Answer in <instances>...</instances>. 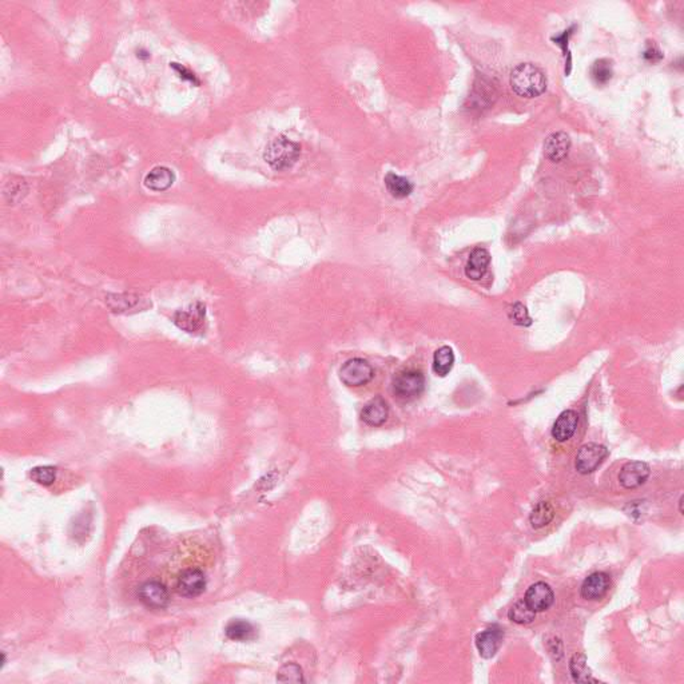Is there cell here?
<instances>
[{
    "label": "cell",
    "mask_w": 684,
    "mask_h": 684,
    "mask_svg": "<svg viewBox=\"0 0 684 684\" xmlns=\"http://www.w3.org/2000/svg\"><path fill=\"white\" fill-rule=\"evenodd\" d=\"M491 264V254L487 249L476 248L469 254L468 262L465 265V276L472 281H480L487 274L488 266Z\"/></svg>",
    "instance_id": "cell-16"
},
{
    "label": "cell",
    "mask_w": 684,
    "mask_h": 684,
    "mask_svg": "<svg viewBox=\"0 0 684 684\" xmlns=\"http://www.w3.org/2000/svg\"><path fill=\"white\" fill-rule=\"evenodd\" d=\"M138 598L147 608L163 610L170 603V592L163 583L149 580L138 589Z\"/></svg>",
    "instance_id": "cell-6"
},
{
    "label": "cell",
    "mask_w": 684,
    "mask_h": 684,
    "mask_svg": "<svg viewBox=\"0 0 684 684\" xmlns=\"http://www.w3.org/2000/svg\"><path fill=\"white\" fill-rule=\"evenodd\" d=\"M30 476H31L33 481H35L36 484H40L43 487H50V485L54 484V481L57 479V469L54 467H50V465L36 467L31 470Z\"/></svg>",
    "instance_id": "cell-28"
},
{
    "label": "cell",
    "mask_w": 684,
    "mask_h": 684,
    "mask_svg": "<svg viewBox=\"0 0 684 684\" xmlns=\"http://www.w3.org/2000/svg\"><path fill=\"white\" fill-rule=\"evenodd\" d=\"M679 512L680 515H683V496L679 499Z\"/></svg>",
    "instance_id": "cell-34"
},
{
    "label": "cell",
    "mask_w": 684,
    "mask_h": 684,
    "mask_svg": "<svg viewBox=\"0 0 684 684\" xmlns=\"http://www.w3.org/2000/svg\"><path fill=\"white\" fill-rule=\"evenodd\" d=\"M577 424H579V416L576 412L571 409L564 410L553 424V439L559 443L568 441L576 432Z\"/></svg>",
    "instance_id": "cell-17"
},
{
    "label": "cell",
    "mask_w": 684,
    "mask_h": 684,
    "mask_svg": "<svg viewBox=\"0 0 684 684\" xmlns=\"http://www.w3.org/2000/svg\"><path fill=\"white\" fill-rule=\"evenodd\" d=\"M569 671L577 683H589L596 682L592 678V671L587 663V656L584 654H575L569 661Z\"/></svg>",
    "instance_id": "cell-20"
},
{
    "label": "cell",
    "mask_w": 684,
    "mask_h": 684,
    "mask_svg": "<svg viewBox=\"0 0 684 684\" xmlns=\"http://www.w3.org/2000/svg\"><path fill=\"white\" fill-rule=\"evenodd\" d=\"M175 589L180 596L194 599L201 596L206 589V576L201 569H185L177 579Z\"/></svg>",
    "instance_id": "cell-7"
},
{
    "label": "cell",
    "mask_w": 684,
    "mask_h": 684,
    "mask_svg": "<svg viewBox=\"0 0 684 684\" xmlns=\"http://www.w3.org/2000/svg\"><path fill=\"white\" fill-rule=\"evenodd\" d=\"M27 183H25V180L24 178H21V177H10V180H7L4 183V187H3V195L4 198L7 199V202L10 204H15L16 202H19L21 199H23L27 194Z\"/></svg>",
    "instance_id": "cell-22"
},
{
    "label": "cell",
    "mask_w": 684,
    "mask_h": 684,
    "mask_svg": "<svg viewBox=\"0 0 684 684\" xmlns=\"http://www.w3.org/2000/svg\"><path fill=\"white\" fill-rule=\"evenodd\" d=\"M571 149V138L564 132L551 134L544 142V154L555 163L564 161Z\"/></svg>",
    "instance_id": "cell-13"
},
{
    "label": "cell",
    "mask_w": 684,
    "mask_h": 684,
    "mask_svg": "<svg viewBox=\"0 0 684 684\" xmlns=\"http://www.w3.org/2000/svg\"><path fill=\"white\" fill-rule=\"evenodd\" d=\"M279 682H303L302 671L297 664H286L284 666L277 675Z\"/></svg>",
    "instance_id": "cell-30"
},
{
    "label": "cell",
    "mask_w": 684,
    "mask_h": 684,
    "mask_svg": "<svg viewBox=\"0 0 684 684\" xmlns=\"http://www.w3.org/2000/svg\"><path fill=\"white\" fill-rule=\"evenodd\" d=\"M106 305L110 312L115 314L144 312V309L149 308V303L141 296L132 294V293L108 294L106 297Z\"/></svg>",
    "instance_id": "cell-9"
},
{
    "label": "cell",
    "mask_w": 684,
    "mask_h": 684,
    "mask_svg": "<svg viewBox=\"0 0 684 684\" xmlns=\"http://www.w3.org/2000/svg\"><path fill=\"white\" fill-rule=\"evenodd\" d=\"M524 601L528 604L529 608L532 611H535L536 613H544V611H547L552 607L553 601H555V593H553L552 589L547 583L539 581V583H535L529 587Z\"/></svg>",
    "instance_id": "cell-10"
},
{
    "label": "cell",
    "mask_w": 684,
    "mask_h": 684,
    "mask_svg": "<svg viewBox=\"0 0 684 684\" xmlns=\"http://www.w3.org/2000/svg\"><path fill=\"white\" fill-rule=\"evenodd\" d=\"M511 87L521 98H538L547 90V76L533 63H521L511 74Z\"/></svg>",
    "instance_id": "cell-1"
},
{
    "label": "cell",
    "mask_w": 684,
    "mask_h": 684,
    "mask_svg": "<svg viewBox=\"0 0 684 684\" xmlns=\"http://www.w3.org/2000/svg\"><path fill=\"white\" fill-rule=\"evenodd\" d=\"M301 156V146L286 137L281 135L270 141L265 147V162L277 171L293 168Z\"/></svg>",
    "instance_id": "cell-2"
},
{
    "label": "cell",
    "mask_w": 684,
    "mask_h": 684,
    "mask_svg": "<svg viewBox=\"0 0 684 684\" xmlns=\"http://www.w3.org/2000/svg\"><path fill=\"white\" fill-rule=\"evenodd\" d=\"M607 456H608V449L605 446L589 443V444L583 445L579 449L575 467L579 473L589 475L593 470H596V468H599Z\"/></svg>",
    "instance_id": "cell-5"
},
{
    "label": "cell",
    "mask_w": 684,
    "mask_h": 684,
    "mask_svg": "<svg viewBox=\"0 0 684 684\" xmlns=\"http://www.w3.org/2000/svg\"><path fill=\"white\" fill-rule=\"evenodd\" d=\"M374 377L372 365L362 359L348 360L340 369V378L347 386L369 384Z\"/></svg>",
    "instance_id": "cell-4"
},
{
    "label": "cell",
    "mask_w": 684,
    "mask_h": 684,
    "mask_svg": "<svg viewBox=\"0 0 684 684\" xmlns=\"http://www.w3.org/2000/svg\"><path fill=\"white\" fill-rule=\"evenodd\" d=\"M503 637H504V632L497 625H493L491 628L480 632L476 637V647L481 658L484 659L493 658L502 647Z\"/></svg>",
    "instance_id": "cell-12"
},
{
    "label": "cell",
    "mask_w": 684,
    "mask_h": 684,
    "mask_svg": "<svg viewBox=\"0 0 684 684\" xmlns=\"http://www.w3.org/2000/svg\"><path fill=\"white\" fill-rule=\"evenodd\" d=\"M613 76V62L608 58L595 60L591 67V78L598 86L610 83Z\"/></svg>",
    "instance_id": "cell-23"
},
{
    "label": "cell",
    "mask_w": 684,
    "mask_h": 684,
    "mask_svg": "<svg viewBox=\"0 0 684 684\" xmlns=\"http://www.w3.org/2000/svg\"><path fill=\"white\" fill-rule=\"evenodd\" d=\"M643 58L649 63H658L663 59V52L655 42H647V46L643 52Z\"/></svg>",
    "instance_id": "cell-32"
},
{
    "label": "cell",
    "mask_w": 684,
    "mask_h": 684,
    "mask_svg": "<svg viewBox=\"0 0 684 684\" xmlns=\"http://www.w3.org/2000/svg\"><path fill=\"white\" fill-rule=\"evenodd\" d=\"M535 616H536V613L529 608L528 604L526 603L524 599L516 601L508 613L509 620L516 623V625H529L535 620Z\"/></svg>",
    "instance_id": "cell-26"
},
{
    "label": "cell",
    "mask_w": 684,
    "mask_h": 684,
    "mask_svg": "<svg viewBox=\"0 0 684 684\" xmlns=\"http://www.w3.org/2000/svg\"><path fill=\"white\" fill-rule=\"evenodd\" d=\"M611 587V579L604 572H595L589 575L581 584V596L587 601H599Z\"/></svg>",
    "instance_id": "cell-14"
},
{
    "label": "cell",
    "mask_w": 684,
    "mask_h": 684,
    "mask_svg": "<svg viewBox=\"0 0 684 684\" xmlns=\"http://www.w3.org/2000/svg\"><path fill=\"white\" fill-rule=\"evenodd\" d=\"M384 182L386 190L397 199L407 198L413 192V183L408 178L401 177L396 173H388L385 175Z\"/></svg>",
    "instance_id": "cell-19"
},
{
    "label": "cell",
    "mask_w": 684,
    "mask_h": 684,
    "mask_svg": "<svg viewBox=\"0 0 684 684\" xmlns=\"http://www.w3.org/2000/svg\"><path fill=\"white\" fill-rule=\"evenodd\" d=\"M649 467L643 461H630L619 473V482L625 489H635L643 485L649 477Z\"/></svg>",
    "instance_id": "cell-11"
},
{
    "label": "cell",
    "mask_w": 684,
    "mask_h": 684,
    "mask_svg": "<svg viewBox=\"0 0 684 684\" xmlns=\"http://www.w3.org/2000/svg\"><path fill=\"white\" fill-rule=\"evenodd\" d=\"M254 627L246 620H233L228 623L225 632L230 640L246 642L254 637Z\"/></svg>",
    "instance_id": "cell-24"
},
{
    "label": "cell",
    "mask_w": 684,
    "mask_h": 684,
    "mask_svg": "<svg viewBox=\"0 0 684 684\" xmlns=\"http://www.w3.org/2000/svg\"><path fill=\"white\" fill-rule=\"evenodd\" d=\"M425 377L420 371H404L393 380V393L401 401H413L424 393Z\"/></svg>",
    "instance_id": "cell-3"
},
{
    "label": "cell",
    "mask_w": 684,
    "mask_h": 684,
    "mask_svg": "<svg viewBox=\"0 0 684 684\" xmlns=\"http://www.w3.org/2000/svg\"><path fill=\"white\" fill-rule=\"evenodd\" d=\"M204 315H206V306L201 302H195L187 309L174 313L173 323L183 332L197 333L204 327Z\"/></svg>",
    "instance_id": "cell-8"
},
{
    "label": "cell",
    "mask_w": 684,
    "mask_h": 684,
    "mask_svg": "<svg viewBox=\"0 0 684 684\" xmlns=\"http://www.w3.org/2000/svg\"><path fill=\"white\" fill-rule=\"evenodd\" d=\"M389 407L383 397L371 400L361 412V419L371 427H381L388 420Z\"/></svg>",
    "instance_id": "cell-18"
},
{
    "label": "cell",
    "mask_w": 684,
    "mask_h": 684,
    "mask_svg": "<svg viewBox=\"0 0 684 684\" xmlns=\"http://www.w3.org/2000/svg\"><path fill=\"white\" fill-rule=\"evenodd\" d=\"M175 182V173L166 166H156L144 177V186L151 192H162L168 190Z\"/></svg>",
    "instance_id": "cell-15"
},
{
    "label": "cell",
    "mask_w": 684,
    "mask_h": 684,
    "mask_svg": "<svg viewBox=\"0 0 684 684\" xmlns=\"http://www.w3.org/2000/svg\"><path fill=\"white\" fill-rule=\"evenodd\" d=\"M455 364V353L449 347H441L434 352L433 356V372L440 377H445L452 371Z\"/></svg>",
    "instance_id": "cell-21"
},
{
    "label": "cell",
    "mask_w": 684,
    "mask_h": 684,
    "mask_svg": "<svg viewBox=\"0 0 684 684\" xmlns=\"http://www.w3.org/2000/svg\"><path fill=\"white\" fill-rule=\"evenodd\" d=\"M575 30H576V24H572L569 28H567L560 35L552 36L551 37L553 43L556 46L562 47V50H563V55H564L565 59V75L567 76L571 74V69H572V57H571V51L568 48V42H569V37L574 35V31Z\"/></svg>",
    "instance_id": "cell-27"
},
{
    "label": "cell",
    "mask_w": 684,
    "mask_h": 684,
    "mask_svg": "<svg viewBox=\"0 0 684 684\" xmlns=\"http://www.w3.org/2000/svg\"><path fill=\"white\" fill-rule=\"evenodd\" d=\"M509 318L512 320L514 324L520 325V326H529L532 325V318L529 317L528 311L527 308L520 303V302H516L511 306L509 309Z\"/></svg>",
    "instance_id": "cell-29"
},
{
    "label": "cell",
    "mask_w": 684,
    "mask_h": 684,
    "mask_svg": "<svg viewBox=\"0 0 684 684\" xmlns=\"http://www.w3.org/2000/svg\"><path fill=\"white\" fill-rule=\"evenodd\" d=\"M170 67H171L174 71L177 72V74H178V76H180V79L187 81V82H190V83L194 84V86H199V84H201V81L197 78V75H195L194 72L190 71L187 67L182 66V64H180V63H175V62L170 63Z\"/></svg>",
    "instance_id": "cell-31"
},
{
    "label": "cell",
    "mask_w": 684,
    "mask_h": 684,
    "mask_svg": "<svg viewBox=\"0 0 684 684\" xmlns=\"http://www.w3.org/2000/svg\"><path fill=\"white\" fill-rule=\"evenodd\" d=\"M555 517V509L552 505L547 502H541L535 506V509L531 514V526L535 529H540L545 526H548Z\"/></svg>",
    "instance_id": "cell-25"
},
{
    "label": "cell",
    "mask_w": 684,
    "mask_h": 684,
    "mask_svg": "<svg viewBox=\"0 0 684 684\" xmlns=\"http://www.w3.org/2000/svg\"><path fill=\"white\" fill-rule=\"evenodd\" d=\"M643 505H644V502H634V503H631V504H628V506H627V508H630V511H628V515L632 517L635 516V515H639V516H642V514L644 512V509H643Z\"/></svg>",
    "instance_id": "cell-33"
}]
</instances>
